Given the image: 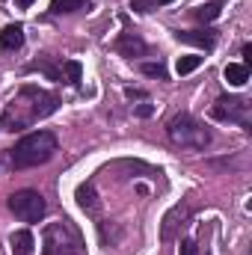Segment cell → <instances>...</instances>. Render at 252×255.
Wrapping results in <instances>:
<instances>
[{"instance_id":"cell-7","label":"cell","mask_w":252,"mask_h":255,"mask_svg":"<svg viewBox=\"0 0 252 255\" xmlns=\"http://www.w3.org/2000/svg\"><path fill=\"white\" fill-rule=\"evenodd\" d=\"M187 220H190V205H175L166 217H163V229H160V238L163 241H175V235H178V229L181 226H187Z\"/></svg>"},{"instance_id":"cell-11","label":"cell","mask_w":252,"mask_h":255,"mask_svg":"<svg viewBox=\"0 0 252 255\" xmlns=\"http://www.w3.org/2000/svg\"><path fill=\"white\" fill-rule=\"evenodd\" d=\"M33 247H36L33 232L21 229V232H12V235H9V250H12V255H30Z\"/></svg>"},{"instance_id":"cell-20","label":"cell","mask_w":252,"mask_h":255,"mask_svg":"<svg viewBox=\"0 0 252 255\" xmlns=\"http://www.w3.org/2000/svg\"><path fill=\"white\" fill-rule=\"evenodd\" d=\"M130 9H133L136 15H145V12L154 9V3H151V0H130Z\"/></svg>"},{"instance_id":"cell-10","label":"cell","mask_w":252,"mask_h":255,"mask_svg":"<svg viewBox=\"0 0 252 255\" xmlns=\"http://www.w3.org/2000/svg\"><path fill=\"white\" fill-rule=\"evenodd\" d=\"M24 45V27L21 24H9L0 33V51H18Z\"/></svg>"},{"instance_id":"cell-17","label":"cell","mask_w":252,"mask_h":255,"mask_svg":"<svg viewBox=\"0 0 252 255\" xmlns=\"http://www.w3.org/2000/svg\"><path fill=\"white\" fill-rule=\"evenodd\" d=\"M110 223V220H107ZM98 232H101V244L104 247H113V244H119L122 241V229L116 226V223H110V232H107V226H104V220L98 223Z\"/></svg>"},{"instance_id":"cell-14","label":"cell","mask_w":252,"mask_h":255,"mask_svg":"<svg viewBox=\"0 0 252 255\" xmlns=\"http://www.w3.org/2000/svg\"><path fill=\"white\" fill-rule=\"evenodd\" d=\"M83 9H92L89 0H51V15H71V12H83Z\"/></svg>"},{"instance_id":"cell-22","label":"cell","mask_w":252,"mask_h":255,"mask_svg":"<svg viewBox=\"0 0 252 255\" xmlns=\"http://www.w3.org/2000/svg\"><path fill=\"white\" fill-rule=\"evenodd\" d=\"M133 113H136V116H139V119H148V116H151V113H154V104H139V107H136V110H133Z\"/></svg>"},{"instance_id":"cell-1","label":"cell","mask_w":252,"mask_h":255,"mask_svg":"<svg viewBox=\"0 0 252 255\" xmlns=\"http://www.w3.org/2000/svg\"><path fill=\"white\" fill-rule=\"evenodd\" d=\"M60 107V98L48 89L39 86H21L18 95L3 107L0 116V130H24V128L36 125L39 119L51 116Z\"/></svg>"},{"instance_id":"cell-26","label":"cell","mask_w":252,"mask_h":255,"mask_svg":"<svg viewBox=\"0 0 252 255\" xmlns=\"http://www.w3.org/2000/svg\"><path fill=\"white\" fill-rule=\"evenodd\" d=\"M154 6H166V3H175V0H151Z\"/></svg>"},{"instance_id":"cell-12","label":"cell","mask_w":252,"mask_h":255,"mask_svg":"<svg viewBox=\"0 0 252 255\" xmlns=\"http://www.w3.org/2000/svg\"><path fill=\"white\" fill-rule=\"evenodd\" d=\"M223 6H226V0H208V3H199V6L193 9V18H196V21H202V24H211V21H217V18H220Z\"/></svg>"},{"instance_id":"cell-9","label":"cell","mask_w":252,"mask_h":255,"mask_svg":"<svg viewBox=\"0 0 252 255\" xmlns=\"http://www.w3.org/2000/svg\"><path fill=\"white\" fill-rule=\"evenodd\" d=\"M175 39L184 42V45L205 48V51H214V45H217V33H214V30H178Z\"/></svg>"},{"instance_id":"cell-3","label":"cell","mask_w":252,"mask_h":255,"mask_svg":"<svg viewBox=\"0 0 252 255\" xmlns=\"http://www.w3.org/2000/svg\"><path fill=\"white\" fill-rule=\"evenodd\" d=\"M83 238L80 232L68 223H48L45 232H42V255H83Z\"/></svg>"},{"instance_id":"cell-8","label":"cell","mask_w":252,"mask_h":255,"mask_svg":"<svg viewBox=\"0 0 252 255\" xmlns=\"http://www.w3.org/2000/svg\"><path fill=\"white\" fill-rule=\"evenodd\" d=\"M116 51L127 57V60H133V57H145L148 54V45L142 42V36L139 33H133V30H125L119 39H116Z\"/></svg>"},{"instance_id":"cell-15","label":"cell","mask_w":252,"mask_h":255,"mask_svg":"<svg viewBox=\"0 0 252 255\" xmlns=\"http://www.w3.org/2000/svg\"><path fill=\"white\" fill-rule=\"evenodd\" d=\"M223 77H226L232 86H244V83L250 80V65H244V63H229V65H226V71H223Z\"/></svg>"},{"instance_id":"cell-13","label":"cell","mask_w":252,"mask_h":255,"mask_svg":"<svg viewBox=\"0 0 252 255\" xmlns=\"http://www.w3.org/2000/svg\"><path fill=\"white\" fill-rule=\"evenodd\" d=\"M77 205L86 211V214H98V193H95V184L92 181H86V184H80L77 187Z\"/></svg>"},{"instance_id":"cell-5","label":"cell","mask_w":252,"mask_h":255,"mask_svg":"<svg viewBox=\"0 0 252 255\" xmlns=\"http://www.w3.org/2000/svg\"><path fill=\"white\" fill-rule=\"evenodd\" d=\"M211 116L220 122L241 125L244 130H252V104L241 95H220L211 107Z\"/></svg>"},{"instance_id":"cell-21","label":"cell","mask_w":252,"mask_h":255,"mask_svg":"<svg viewBox=\"0 0 252 255\" xmlns=\"http://www.w3.org/2000/svg\"><path fill=\"white\" fill-rule=\"evenodd\" d=\"M178 255H199L196 241H181V244H178Z\"/></svg>"},{"instance_id":"cell-16","label":"cell","mask_w":252,"mask_h":255,"mask_svg":"<svg viewBox=\"0 0 252 255\" xmlns=\"http://www.w3.org/2000/svg\"><path fill=\"white\" fill-rule=\"evenodd\" d=\"M80 63L74 60H63L60 63V83H71V86H80Z\"/></svg>"},{"instance_id":"cell-4","label":"cell","mask_w":252,"mask_h":255,"mask_svg":"<svg viewBox=\"0 0 252 255\" xmlns=\"http://www.w3.org/2000/svg\"><path fill=\"white\" fill-rule=\"evenodd\" d=\"M166 136L181 148H208L211 145V130L190 113L172 116L169 125H166Z\"/></svg>"},{"instance_id":"cell-25","label":"cell","mask_w":252,"mask_h":255,"mask_svg":"<svg viewBox=\"0 0 252 255\" xmlns=\"http://www.w3.org/2000/svg\"><path fill=\"white\" fill-rule=\"evenodd\" d=\"M33 3H36V0H15V6H18V9H30Z\"/></svg>"},{"instance_id":"cell-19","label":"cell","mask_w":252,"mask_h":255,"mask_svg":"<svg viewBox=\"0 0 252 255\" xmlns=\"http://www.w3.org/2000/svg\"><path fill=\"white\" fill-rule=\"evenodd\" d=\"M139 71H142V74H148V77L166 80V68H163V63H142V65H139Z\"/></svg>"},{"instance_id":"cell-6","label":"cell","mask_w":252,"mask_h":255,"mask_svg":"<svg viewBox=\"0 0 252 255\" xmlns=\"http://www.w3.org/2000/svg\"><path fill=\"white\" fill-rule=\"evenodd\" d=\"M9 211L24 223H39L45 217L48 205H45V196L39 190H15L9 196Z\"/></svg>"},{"instance_id":"cell-24","label":"cell","mask_w":252,"mask_h":255,"mask_svg":"<svg viewBox=\"0 0 252 255\" xmlns=\"http://www.w3.org/2000/svg\"><path fill=\"white\" fill-rule=\"evenodd\" d=\"M125 95H127V98H145V92H142V89H125Z\"/></svg>"},{"instance_id":"cell-2","label":"cell","mask_w":252,"mask_h":255,"mask_svg":"<svg viewBox=\"0 0 252 255\" xmlns=\"http://www.w3.org/2000/svg\"><path fill=\"white\" fill-rule=\"evenodd\" d=\"M54 154H57V136L51 130H33L9 148V163L12 169H30L48 163Z\"/></svg>"},{"instance_id":"cell-23","label":"cell","mask_w":252,"mask_h":255,"mask_svg":"<svg viewBox=\"0 0 252 255\" xmlns=\"http://www.w3.org/2000/svg\"><path fill=\"white\" fill-rule=\"evenodd\" d=\"M241 54H244V65H250V60H252V45H244V51H241Z\"/></svg>"},{"instance_id":"cell-18","label":"cell","mask_w":252,"mask_h":255,"mask_svg":"<svg viewBox=\"0 0 252 255\" xmlns=\"http://www.w3.org/2000/svg\"><path fill=\"white\" fill-rule=\"evenodd\" d=\"M202 65V57H181L178 63H175V71L178 74H190V71H196Z\"/></svg>"}]
</instances>
